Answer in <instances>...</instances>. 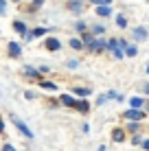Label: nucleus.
Wrapping results in <instances>:
<instances>
[{
    "instance_id": "nucleus-17",
    "label": "nucleus",
    "mask_w": 149,
    "mask_h": 151,
    "mask_svg": "<svg viewBox=\"0 0 149 151\" xmlns=\"http://www.w3.org/2000/svg\"><path fill=\"white\" fill-rule=\"evenodd\" d=\"M116 24H119V27H125V24H127V20L123 18V15H119V18H116Z\"/></svg>"
},
{
    "instance_id": "nucleus-18",
    "label": "nucleus",
    "mask_w": 149,
    "mask_h": 151,
    "mask_svg": "<svg viewBox=\"0 0 149 151\" xmlns=\"http://www.w3.org/2000/svg\"><path fill=\"white\" fill-rule=\"evenodd\" d=\"M4 11H7V2H4V0H0V15H4Z\"/></svg>"
},
{
    "instance_id": "nucleus-23",
    "label": "nucleus",
    "mask_w": 149,
    "mask_h": 151,
    "mask_svg": "<svg viewBox=\"0 0 149 151\" xmlns=\"http://www.w3.org/2000/svg\"><path fill=\"white\" fill-rule=\"evenodd\" d=\"M92 2H96V4H110V0H92Z\"/></svg>"
},
{
    "instance_id": "nucleus-3",
    "label": "nucleus",
    "mask_w": 149,
    "mask_h": 151,
    "mask_svg": "<svg viewBox=\"0 0 149 151\" xmlns=\"http://www.w3.org/2000/svg\"><path fill=\"white\" fill-rule=\"evenodd\" d=\"M44 48H48V50H59V40L48 37V40L44 42Z\"/></svg>"
},
{
    "instance_id": "nucleus-4",
    "label": "nucleus",
    "mask_w": 149,
    "mask_h": 151,
    "mask_svg": "<svg viewBox=\"0 0 149 151\" xmlns=\"http://www.w3.org/2000/svg\"><path fill=\"white\" fill-rule=\"evenodd\" d=\"M96 13L105 18V15H110L112 11H110V7H107V4H99V7H96Z\"/></svg>"
},
{
    "instance_id": "nucleus-20",
    "label": "nucleus",
    "mask_w": 149,
    "mask_h": 151,
    "mask_svg": "<svg viewBox=\"0 0 149 151\" xmlns=\"http://www.w3.org/2000/svg\"><path fill=\"white\" fill-rule=\"evenodd\" d=\"M24 72H27V75H29V77H37V70H33V68H27V70H24Z\"/></svg>"
},
{
    "instance_id": "nucleus-21",
    "label": "nucleus",
    "mask_w": 149,
    "mask_h": 151,
    "mask_svg": "<svg viewBox=\"0 0 149 151\" xmlns=\"http://www.w3.org/2000/svg\"><path fill=\"white\" fill-rule=\"evenodd\" d=\"M125 53H127V55H136V46H127Z\"/></svg>"
},
{
    "instance_id": "nucleus-8",
    "label": "nucleus",
    "mask_w": 149,
    "mask_h": 151,
    "mask_svg": "<svg viewBox=\"0 0 149 151\" xmlns=\"http://www.w3.org/2000/svg\"><path fill=\"white\" fill-rule=\"evenodd\" d=\"M134 37H136V40H145V37H147V31H145V29H136V31H134Z\"/></svg>"
},
{
    "instance_id": "nucleus-19",
    "label": "nucleus",
    "mask_w": 149,
    "mask_h": 151,
    "mask_svg": "<svg viewBox=\"0 0 149 151\" xmlns=\"http://www.w3.org/2000/svg\"><path fill=\"white\" fill-rule=\"evenodd\" d=\"M70 9H73V11H79V9H81V2H70Z\"/></svg>"
},
{
    "instance_id": "nucleus-9",
    "label": "nucleus",
    "mask_w": 149,
    "mask_h": 151,
    "mask_svg": "<svg viewBox=\"0 0 149 151\" xmlns=\"http://www.w3.org/2000/svg\"><path fill=\"white\" fill-rule=\"evenodd\" d=\"M75 107L81 112H88V103H83V101H75Z\"/></svg>"
},
{
    "instance_id": "nucleus-5",
    "label": "nucleus",
    "mask_w": 149,
    "mask_h": 151,
    "mask_svg": "<svg viewBox=\"0 0 149 151\" xmlns=\"http://www.w3.org/2000/svg\"><path fill=\"white\" fill-rule=\"evenodd\" d=\"M9 53H11V57H18L20 55V44L11 42V44H9Z\"/></svg>"
},
{
    "instance_id": "nucleus-6",
    "label": "nucleus",
    "mask_w": 149,
    "mask_h": 151,
    "mask_svg": "<svg viewBox=\"0 0 149 151\" xmlns=\"http://www.w3.org/2000/svg\"><path fill=\"white\" fill-rule=\"evenodd\" d=\"M90 48H92V50H103V48H105V44H103V42H96V40H92Z\"/></svg>"
},
{
    "instance_id": "nucleus-7",
    "label": "nucleus",
    "mask_w": 149,
    "mask_h": 151,
    "mask_svg": "<svg viewBox=\"0 0 149 151\" xmlns=\"http://www.w3.org/2000/svg\"><path fill=\"white\" fill-rule=\"evenodd\" d=\"M64 105H75V99L73 96H68V94H61V99H59Z\"/></svg>"
},
{
    "instance_id": "nucleus-1",
    "label": "nucleus",
    "mask_w": 149,
    "mask_h": 151,
    "mask_svg": "<svg viewBox=\"0 0 149 151\" xmlns=\"http://www.w3.org/2000/svg\"><path fill=\"white\" fill-rule=\"evenodd\" d=\"M125 118H130V121H140V118H145V114L138 110V107H132L130 112H125Z\"/></svg>"
},
{
    "instance_id": "nucleus-25",
    "label": "nucleus",
    "mask_w": 149,
    "mask_h": 151,
    "mask_svg": "<svg viewBox=\"0 0 149 151\" xmlns=\"http://www.w3.org/2000/svg\"><path fill=\"white\" fill-rule=\"evenodd\" d=\"M143 147H145V149H149V140H145V142H143Z\"/></svg>"
},
{
    "instance_id": "nucleus-28",
    "label": "nucleus",
    "mask_w": 149,
    "mask_h": 151,
    "mask_svg": "<svg viewBox=\"0 0 149 151\" xmlns=\"http://www.w3.org/2000/svg\"><path fill=\"white\" fill-rule=\"evenodd\" d=\"M147 72H149V66H147Z\"/></svg>"
},
{
    "instance_id": "nucleus-15",
    "label": "nucleus",
    "mask_w": 149,
    "mask_h": 151,
    "mask_svg": "<svg viewBox=\"0 0 149 151\" xmlns=\"http://www.w3.org/2000/svg\"><path fill=\"white\" fill-rule=\"evenodd\" d=\"M40 86H42V88H46V90H55V88H57L55 83H50V81H44V83H40Z\"/></svg>"
},
{
    "instance_id": "nucleus-14",
    "label": "nucleus",
    "mask_w": 149,
    "mask_h": 151,
    "mask_svg": "<svg viewBox=\"0 0 149 151\" xmlns=\"http://www.w3.org/2000/svg\"><path fill=\"white\" fill-rule=\"evenodd\" d=\"M107 46H110L112 50H116V48L121 46V42H116V40H110V42H107Z\"/></svg>"
},
{
    "instance_id": "nucleus-29",
    "label": "nucleus",
    "mask_w": 149,
    "mask_h": 151,
    "mask_svg": "<svg viewBox=\"0 0 149 151\" xmlns=\"http://www.w3.org/2000/svg\"><path fill=\"white\" fill-rule=\"evenodd\" d=\"M13 2H18V0H13Z\"/></svg>"
},
{
    "instance_id": "nucleus-24",
    "label": "nucleus",
    "mask_w": 149,
    "mask_h": 151,
    "mask_svg": "<svg viewBox=\"0 0 149 151\" xmlns=\"http://www.w3.org/2000/svg\"><path fill=\"white\" fill-rule=\"evenodd\" d=\"M4 151H15V149L11 147V145H4Z\"/></svg>"
},
{
    "instance_id": "nucleus-10",
    "label": "nucleus",
    "mask_w": 149,
    "mask_h": 151,
    "mask_svg": "<svg viewBox=\"0 0 149 151\" xmlns=\"http://www.w3.org/2000/svg\"><path fill=\"white\" fill-rule=\"evenodd\" d=\"M130 105H132V107H140V105H143V99H138V96L130 99Z\"/></svg>"
},
{
    "instance_id": "nucleus-27",
    "label": "nucleus",
    "mask_w": 149,
    "mask_h": 151,
    "mask_svg": "<svg viewBox=\"0 0 149 151\" xmlns=\"http://www.w3.org/2000/svg\"><path fill=\"white\" fill-rule=\"evenodd\" d=\"M145 92H147V94H149V86H145Z\"/></svg>"
},
{
    "instance_id": "nucleus-2",
    "label": "nucleus",
    "mask_w": 149,
    "mask_h": 151,
    "mask_svg": "<svg viewBox=\"0 0 149 151\" xmlns=\"http://www.w3.org/2000/svg\"><path fill=\"white\" fill-rule=\"evenodd\" d=\"M11 121H13V125H15V127H18V129H20V132H22L27 138H31V136H33V134H31V129H29V127H27V125H24L22 121H20V118H11Z\"/></svg>"
},
{
    "instance_id": "nucleus-22",
    "label": "nucleus",
    "mask_w": 149,
    "mask_h": 151,
    "mask_svg": "<svg viewBox=\"0 0 149 151\" xmlns=\"http://www.w3.org/2000/svg\"><path fill=\"white\" fill-rule=\"evenodd\" d=\"M44 33H46L44 29H35V31H33V35H44Z\"/></svg>"
},
{
    "instance_id": "nucleus-16",
    "label": "nucleus",
    "mask_w": 149,
    "mask_h": 151,
    "mask_svg": "<svg viewBox=\"0 0 149 151\" xmlns=\"http://www.w3.org/2000/svg\"><path fill=\"white\" fill-rule=\"evenodd\" d=\"M70 46H73V48H77V50H79L81 46H83V42H79V40H70Z\"/></svg>"
},
{
    "instance_id": "nucleus-11",
    "label": "nucleus",
    "mask_w": 149,
    "mask_h": 151,
    "mask_svg": "<svg viewBox=\"0 0 149 151\" xmlns=\"http://www.w3.org/2000/svg\"><path fill=\"white\" fill-rule=\"evenodd\" d=\"M13 29L18 31V33H24V31H27V27H24L22 22H13Z\"/></svg>"
},
{
    "instance_id": "nucleus-26",
    "label": "nucleus",
    "mask_w": 149,
    "mask_h": 151,
    "mask_svg": "<svg viewBox=\"0 0 149 151\" xmlns=\"http://www.w3.org/2000/svg\"><path fill=\"white\" fill-rule=\"evenodd\" d=\"M2 129H4V123H2V118H0V132H2Z\"/></svg>"
},
{
    "instance_id": "nucleus-13",
    "label": "nucleus",
    "mask_w": 149,
    "mask_h": 151,
    "mask_svg": "<svg viewBox=\"0 0 149 151\" xmlns=\"http://www.w3.org/2000/svg\"><path fill=\"white\" fill-rule=\"evenodd\" d=\"M75 92H77L79 96H88V94H90V90H88V88H77Z\"/></svg>"
},
{
    "instance_id": "nucleus-12",
    "label": "nucleus",
    "mask_w": 149,
    "mask_h": 151,
    "mask_svg": "<svg viewBox=\"0 0 149 151\" xmlns=\"http://www.w3.org/2000/svg\"><path fill=\"white\" fill-rule=\"evenodd\" d=\"M112 138H114V140H119V142H121V140L125 138V134H123V129H116V132H114V136H112Z\"/></svg>"
}]
</instances>
